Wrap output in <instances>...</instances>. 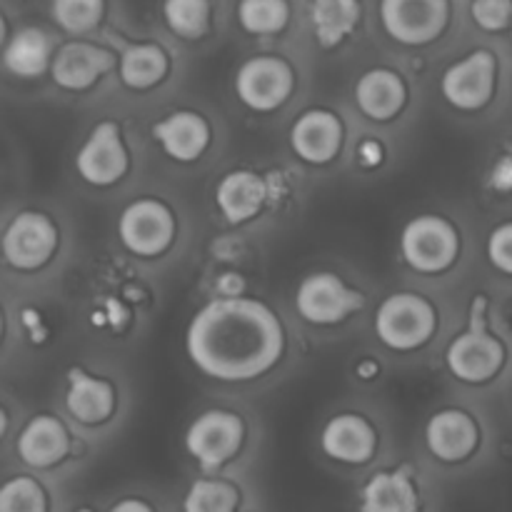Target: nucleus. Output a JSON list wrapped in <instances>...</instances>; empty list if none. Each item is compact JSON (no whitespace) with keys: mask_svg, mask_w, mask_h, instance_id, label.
I'll return each instance as SVG.
<instances>
[{"mask_svg":"<svg viewBox=\"0 0 512 512\" xmlns=\"http://www.w3.org/2000/svg\"><path fill=\"white\" fill-rule=\"evenodd\" d=\"M105 0H53L50 15L70 35H85L103 20Z\"/></svg>","mask_w":512,"mask_h":512,"instance_id":"nucleus-29","label":"nucleus"},{"mask_svg":"<svg viewBox=\"0 0 512 512\" xmlns=\"http://www.w3.org/2000/svg\"><path fill=\"white\" fill-rule=\"evenodd\" d=\"M78 512H93V510L83 508ZM108 512H153V508H150L148 503H143V500H138V498H125V500H120V503H115Z\"/></svg>","mask_w":512,"mask_h":512,"instance_id":"nucleus-35","label":"nucleus"},{"mask_svg":"<svg viewBox=\"0 0 512 512\" xmlns=\"http://www.w3.org/2000/svg\"><path fill=\"white\" fill-rule=\"evenodd\" d=\"M268 200V183L255 170L240 168L223 175L215 188V205L228 223L240 225L263 210Z\"/></svg>","mask_w":512,"mask_h":512,"instance_id":"nucleus-20","label":"nucleus"},{"mask_svg":"<svg viewBox=\"0 0 512 512\" xmlns=\"http://www.w3.org/2000/svg\"><path fill=\"white\" fill-rule=\"evenodd\" d=\"M343 123L333 110H305L290 128V148L310 165H325L343 148Z\"/></svg>","mask_w":512,"mask_h":512,"instance_id":"nucleus-14","label":"nucleus"},{"mask_svg":"<svg viewBox=\"0 0 512 512\" xmlns=\"http://www.w3.org/2000/svg\"><path fill=\"white\" fill-rule=\"evenodd\" d=\"M15 450L28 468H53L68 455L70 435L53 415H35L20 430Z\"/></svg>","mask_w":512,"mask_h":512,"instance_id":"nucleus-18","label":"nucleus"},{"mask_svg":"<svg viewBox=\"0 0 512 512\" xmlns=\"http://www.w3.org/2000/svg\"><path fill=\"white\" fill-rule=\"evenodd\" d=\"M355 373H358L360 380H373V378H378L380 368L375 360H363V363L355 365Z\"/></svg>","mask_w":512,"mask_h":512,"instance_id":"nucleus-36","label":"nucleus"},{"mask_svg":"<svg viewBox=\"0 0 512 512\" xmlns=\"http://www.w3.org/2000/svg\"><path fill=\"white\" fill-rule=\"evenodd\" d=\"M470 15L485 33H500L512 23V0H473Z\"/></svg>","mask_w":512,"mask_h":512,"instance_id":"nucleus-31","label":"nucleus"},{"mask_svg":"<svg viewBox=\"0 0 512 512\" xmlns=\"http://www.w3.org/2000/svg\"><path fill=\"white\" fill-rule=\"evenodd\" d=\"M185 350L200 373L220 383H248L270 373L285 353L278 313L253 298H218L193 315Z\"/></svg>","mask_w":512,"mask_h":512,"instance_id":"nucleus-1","label":"nucleus"},{"mask_svg":"<svg viewBox=\"0 0 512 512\" xmlns=\"http://www.w3.org/2000/svg\"><path fill=\"white\" fill-rule=\"evenodd\" d=\"M400 253L415 273H445L460 255V233L443 215H415L400 233Z\"/></svg>","mask_w":512,"mask_h":512,"instance_id":"nucleus-4","label":"nucleus"},{"mask_svg":"<svg viewBox=\"0 0 512 512\" xmlns=\"http://www.w3.org/2000/svg\"><path fill=\"white\" fill-rule=\"evenodd\" d=\"M5 430H8V413H5L3 405H0V438L5 435Z\"/></svg>","mask_w":512,"mask_h":512,"instance_id":"nucleus-37","label":"nucleus"},{"mask_svg":"<svg viewBox=\"0 0 512 512\" xmlns=\"http://www.w3.org/2000/svg\"><path fill=\"white\" fill-rule=\"evenodd\" d=\"M0 250L10 268L20 273H33L48 265L58 250V228L45 213L23 210L3 230Z\"/></svg>","mask_w":512,"mask_h":512,"instance_id":"nucleus-7","label":"nucleus"},{"mask_svg":"<svg viewBox=\"0 0 512 512\" xmlns=\"http://www.w3.org/2000/svg\"><path fill=\"white\" fill-rule=\"evenodd\" d=\"M320 448L338 463L363 465L373 458L375 448H378V435L363 415L343 413L325 423L323 433H320Z\"/></svg>","mask_w":512,"mask_h":512,"instance_id":"nucleus-16","label":"nucleus"},{"mask_svg":"<svg viewBox=\"0 0 512 512\" xmlns=\"http://www.w3.org/2000/svg\"><path fill=\"white\" fill-rule=\"evenodd\" d=\"M438 330V310L418 293H393L375 313V335L385 348L410 353L430 343Z\"/></svg>","mask_w":512,"mask_h":512,"instance_id":"nucleus-3","label":"nucleus"},{"mask_svg":"<svg viewBox=\"0 0 512 512\" xmlns=\"http://www.w3.org/2000/svg\"><path fill=\"white\" fill-rule=\"evenodd\" d=\"M3 330H5V318H3V310H0V340H3Z\"/></svg>","mask_w":512,"mask_h":512,"instance_id":"nucleus-39","label":"nucleus"},{"mask_svg":"<svg viewBox=\"0 0 512 512\" xmlns=\"http://www.w3.org/2000/svg\"><path fill=\"white\" fill-rule=\"evenodd\" d=\"M0 512H48V498L38 480L10 478L0 485Z\"/></svg>","mask_w":512,"mask_h":512,"instance_id":"nucleus-30","label":"nucleus"},{"mask_svg":"<svg viewBox=\"0 0 512 512\" xmlns=\"http://www.w3.org/2000/svg\"><path fill=\"white\" fill-rule=\"evenodd\" d=\"M113 65L115 58L110 50L85 43V40H73V43H65L58 53H53L50 78L58 88L80 93V90L93 88Z\"/></svg>","mask_w":512,"mask_h":512,"instance_id":"nucleus-13","label":"nucleus"},{"mask_svg":"<svg viewBox=\"0 0 512 512\" xmlns=\"http://www.w3.org/2000/svg\"><path fill=\"white\" fill-rule=\"evenodd\" d=\"M53 40L40 28H20L3 48V65L15 78H40L50 70Z\"/></svg>","mask_w":512,"mask_h":512,"instance_id":"nucleus-23","label":"nucleus"},{"mask_svg":"<svg viewBox=\"0 0 512 512\" xmlns=\"http://www.w3.org/2000/svg\"><path fill=\"white\" fill-rule=\"evenodd\" d=\"M128 168V148H125L118 123H113V120H103V123L95 125L75 155L78 175L95 188L115 185L120 178H125Z\"/></svg>","mask_w":512,"mask_h":512,"instance_id":"nucleus-12","label":"nucleus"},{"mask_svg":"<svg viewBox=\"0 0 512 512\" xmlns=\"http://www.w3.org/2000/svg\"><path fill=\"white\" fill-rule=\"evenodd\" d=\"M295 88V73L288 60L278 55H255L235 73V95L255 113L283 108Z\"/></svg>","mask_w":512,"mask_h":512,"instance_id":"nucleus-6","label":"nucleus"},{"mask_svg":"<svg viewBox=\"0 0 512 512\" xmlns=\"http://www.w3.org/2000/svg\"><path fill=\"white\" fill-rule=\"evenodd\" d=\"M153 138L168 158L193 163L208 150L210 125L195 110H175L153 125Z\"/></svg>","mask_w":512,"mask_h":512,"instance_id":"nucleus-17","label":"nucleus"},{"mask_svg":"<svg viewBox=\"0 0 512 512\" xmlns=\"http://www.w3.org/2000/svg\"><path fill=\"white\" fill-rule=\"evenodd\" d=\"M363 305V293L350 288L335 273L308 275L295 290V308H298L300 318L313 325L343 323L348 315L358 313Z\"/></svg>","mask_w":512,"mask_h":512,"instance_id":"nucleus-10","label":"nucleus"},{"mask_svg":"<svg viewBox=\"0 0 512 512\" xmlns=\"http://www.w3.org/2000/svg\"><path fill=\"white\" fill-rule=\"evenodd\" d=\"M238 490L230 483L215 478L195 480L183 500V512H235Z\"/></svg>","mask_w":512,"mask_h":512,"instance_id":"nucleus-28","label":"nucleus"},{"mask_svg":"<svg viewBox=\"0 0 512 512\" xmlns=\"http://www.w3.org/2000/svg\"><path fill=\"white\" fill-rule=\"evenodd\" d=\"M170 58L160 45L138 43L130 45L118 60V75L125 88L150 90L168 75Z\"/></svg>","mask_w":512,"mask_h":512,"instance_id":"nucleus-25","label":"nucleus"},{"mask_svg":"<svg viewBox=\"0 0 512 512\" xmlns=\"http://www.w3.org/2000/svg\"><path fill=\"white\" fill-rule=\"evenodd\" d=\"M355 103L365 118L388 123L408 103V85L395 70L373 68L355 83Z\"/></svg>","mask_w":512,"mask_h":512,"instance_id":"nucleus-19","label":"nucleus"},{"mask_svg":"<svg viewBox=\"0 0 512 512\" xmlns=\"http://www.w3.org/2000/svg\"><path fill=\"white\" fill-rule=\"evenodd\" d=\"M418 503L408 468L380 470L360 490V512H418Z\"/></svg>","mask_w":512,"mask_h":512,"instance_id":"nucleus-22","label":"nucleus"},{"mask_svg":"<svg viewBox=\"0 0 512 512\" xmlns=\"http://www.w3.org/2000/svg\"><path fill=\"white\" fill-rule=\"evenodd\" d=\"M118 238L138 258H158L175 240V215L163 200L138 198L118 218Z\"/></svg>","mask_w":512,"mask_h":512,"instance_id":"nucleus-5","label":"nucleus"},{"mask_svg":"<svg viewBox=\"0 0 512 512\" xmlns=\"http://www.w3.org/2000/svg\"><path fill=\"white\" fill-rule=\"evenodd\" d=\"M245 438L243 420L228 410H208L190 423L185 433V450L195 463L213 470L238 455Z\"/></svg>","mask_w":512,"mask_h":512,"instance_id":"nucleus-11","label":"nucleus"},{"mask_svg":"<svg viewBox=\"0 0 512 512\" xmlns=\"http://www.w3.org/2000/svg\"><path fill=\"white\" fill-rule=\"evenodd\" d=\"M308 18L315 40L323 48H338L358 28L360 3L358 0H310Z\"/></svg>","mask_w":512,"mask_h":512,"instance_id":"nucleus-24","label":"nucleus"},{"mask_svg":"<svg viewBox=\"0 0 512 512\" xmlns=\"http://www.w3.org/2000/svg\"><path fill=\"white\" fill-rule=\"evenodd\" d=\"M65 408L78 423L100 425L113 415L115 388L105 378L90 375L83 368L68 370V390H65Z\"/></svg>","mask_w":512,"mask_h":512,"instance_id":"nucleus-21","label":"nucleus"},{"mask_svg":"<svg viewBox=\"0 0 512 512\" xmlns=\"http://www.w3.org/2000/svg\"><path fill=\"white\" fill-rule=\"evenodd\" d=\"M510 38H512V28H510Z\"/></svg>","mask_w":512,"mask_h":512,"instance_id":"nucleus-40","label":"nucleus"},{"mask_svg":"<svg viewBox=\"0 0 512 512\" xmlns=\"http://www.w3.org/2000/svg\"><path fill=\"white\" fill-rule=\"evenodd\" d=\"M385 33L403 45H428L450 23V0H380Z\"/></svg>","mask_w":512,"mask_h":512,"instance_id":"nucleus-8","label":"nucleus"},{"mask_svg":"<svg viewBox=\"0 0 512 512\" xmlns=\"http://www.w3.org/2000/svg\"><path fill=\"white\" fill-rule=\"evenodd\" d=\"M505 345L485 323V300L473 305L468 330L453 338L445 350V365L460 383H490L505 365Z\"/></svg>","mask_w":512,"mask_h":512,"instance_id":"nucleus-2","label":"nucleus"},{"mask_svg":"<svg viewBox=\"0 0 512 512\" xmlns=\"http://www.w3.org/2000/svg\"><path fill=\"white\" fill-rule=\"evenodd\" d=\"M480 428L465 410H438L425 425V445L443 463H463L478 450Z\"/></svg>","mask_w":512,"mask_h":512,"instance_id":"nucleus-15","label":"nucleus"},{"mask_svg":"<svg viewBox=\"0 0 512 512\" xmlns=\"http://www.w3.org/2000/svg\"><path fill=\"white\" fill-rule=\"evenodd\" d=\"M5 38H8V23H5V18L0 15V48L5 45Z\"/></svg>","mask_w":512,"mask_h":512,"instance_id":"nucleus-38","label":"nucleus"},{"mask_svg":"<svg viewBox=\"0 0 512 512\" xmlns=\"http://www.w3.org/2000/svg\"><path fill=\"white\" fill-rule=\"evenodd\" d=\"M288 0H240L238 23L250 35H275L288 25Z\"/></svg>","mask_w":512,"mask_h":512,"instance_id":"nucleus-27","label":"nucleus"},{"mask_svg":"<svg viewBox=\"0 0 512 512\" xmlns=\"http://www.w3.org/2000/svg\"><path fill=\"white\" fill-rule=\"evenodd\" d=\"M383 160H385V148L380 140L365 138L363 143L358 145V163L363 165V168H378Z\"/></svg>","mask_w":512,"mask_h":512,"instance_id":"nucleus-34","label":"nucleus"},{"mask_svg":"<svg viewBox=\"0 0 512 512\" xmlns=\"http://www.w3.org/2000/svg\"><path fill=\"white\" fill-rule=\"evenodd\" d=\"M163 18L178 38L200 40L210 30V0H165Z\"/></svg>","mask_w":512,"mask_h":512,"instance_id":"nucleus-26","label":"nucleus"},{"mask_svg":"<svg viewBox=\"0 0 512 512\" xmlns=\"http://www.w3.org/2000/svg\"><path fill=\"white\" fill-rule=\"evenodd\" d=\"M485 253H488L490 265L498 273L510 275L512 278V220L500 223L490 230L488 243H485Z\"/></svg>","mask_w":512,"mask_h":512,"instance_id":"nucleus-32","label":"nucleus"},{"mask_svg":"<svg viewBox=\"0 0 512 512\" xmlns=\"http://www.w3.org/2000/svg\"><path fill=\"white\" fill-rule=\"evenodd\" d=\"M490 188L498 193H512V155H503L498 163L490 168Z\"/></svg>","mask_w":512,"mask_h":512,"instance_id":"nucleus-33","label":"nucleus"},{"mask_svg":"<svg viewBox=\"0 0 512 512\" xmlns=\"http://www.w3.org/2000/svg\"><path fill=\"white\" fill-rule=\"evenodd\" d=\"M498 85V60L490 50L480 48L450 65L440 78V93L463 113L483 110L493 100Z\"/></svg>","mask_w":512,"mask_h":512,"instance_id":"nucleus-9","label":"nucleus"}]
</instances>
